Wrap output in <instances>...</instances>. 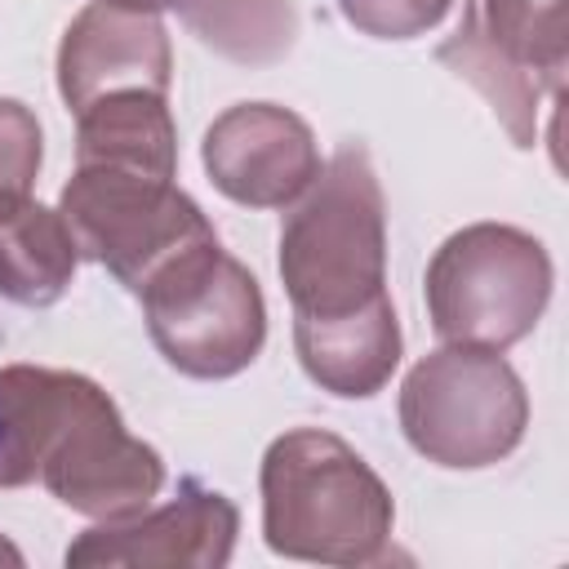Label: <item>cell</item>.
<instances>
[{
	"mask_svg": "<svg viewBox=\"0 0 569 569\" xmlns=\"http://www.w3.org/2000/svg\"><path fill=\"white\" fill-rule=\"evenodd\" d=\"M489 44L560 98L569 71V0H476Z\"/></svg>",
	"mask_w": 569,
	"mask_h": 569,
	"instance_id": "obj_16",
	"label": "cell"
},
{
	"mask_svg": "<svg viewBox=\"0 0 569 569\" xmlns=\"http://www.w3.org/2000/svg\"><path fill=\"white\" fill-rule=\"evenodd\" d=\"M76 240L58 209L40 200L0 204V298L18 307H53L76 276Z\"/></svg>",
	"mask_w": 569,
	"mask_h": 569,
	"instance_id": "obj_13",
	"label": "cell"
},
{
	"mask_svg": "<svg viewBox=\"0 0 569 569\" xmlns=\"http://www.w3.org/2000/svg\"><path fill=\"white\" fill-rule=\"evenodd\" d=\"M0 409L31 476L76 516L120 520L164 489V458L129 436L116 400L84 373L4 365Z\"/></svg>",
	"mask_w": 569,
	"mask_h": 569,
	"instance_id": "obj_1",
	"label": "cell"
},
{
	"mask_svg": "<svg viewBox=\"0 0 569 569\" xmlns=\"http://www.w3.org/2000/svg\"><path fill=\"white\" fill-rule=\"evenodd\" d=\"M280 280L293 320L356 316L387 293V204L373 160L347 142L280 227Z\"/></svg>",
	"mask_w": 569,
	"mask_h": 569,
	"instance_id": "obj_3",
	"label": "cell"
},
{
	"mask_svg": "<svg viewBox=\"0 0 569 569\" xmlns=\"http://www.w3.org/2000/svg\"><path fill=\"white\" fill-rule=\"evenodd\" d=\"M209 182L244 209H284L320 173V147L311 124L276 102L227 107L200 142Z\"/></svg>",
	"mask_w": 569,
	"mask_h": 569,
	"instance_id": "obj_9",
	"label": "cell"
},
{
	"mask_svg": "<svg viewBox=\"0 0 569 569\" xmlns=\"http://www.w3.org/2000/svg\"><path fill=\"white\" fill-rule=\"evenodd\" d=\"M436 58L458 76L467 80L471 89H480V98L493 107L498 124L511 133L516 147H533L538 138V98H542V84L520 71L516 62H507L485 27H480V13H476V0H462V22L458 31L436 49Z\"/></svg>",
	"mask_w": 569,
	"mask_h": 569,
	"instance_id": "obj_15",
	"label": "cell"
},
{
	"mask_svg": "<svg viewBox=\"0 0 569 569\" xmlns=\"http://www.w3.org/2000/svg\"><path fill=\"white\" fill-rule=\"evenodd\" d=\"M293 351L302 373L342 400L378 396L400 365V320L391 298L338 316V320H293Z\"/></svg>",
	"mask_w": 569,
	"mask_h": 569,
	"instance_id": "obj_11",
	"label": "cell"
},
{
	"mask_svg": "<svg viewBox=\"0 0 569 569\" xmlns=\"http://www.w3.org/2000/svg\"><path fill=\"white\" fill-rule=\"evenodd\" d=\"M40 160H44V138L36 111L18 98H0V204L31 196Z\"/></svg>",
	"mask_w": 569,
	"mask_h": 569,
	"instance_id": "obj_17",
	"label": "cell"
},
{
	"mask_svg": "<svg viewBox=\"0 0 569 569\" xmlns=\"http://www.w3.org/2000/svg\"><path fill=\"white\" fill-rule=\"evenodd\" d=\"M525 427L529 396L502 351L445 342L400 382V431L436 467H493L520 449Z\"/></svg>",
	"mask_w": 569,
	"mask_h": 569,
	"instance_id": "obj_5",
	"label": "cell"
},
{
	"mask_svg": "<svg viewBox=\"0 0 569 569\" xmlns=\"http://www.w3.org/2000/svg\"><path fill=\"white\" fill-rule=\"evenodd\" d=\"M31 480L36 476H31V467H27L22 449H18V436H13V427H9V418L0 409V489H22Z\"/></svg>",
	"mask_w": 569,
	"mask_h": 569,
	"instance_id": "obj_19",
	"label": "cell"
},
{
	"mask_svg": "<svg viewBox=\"0 0 569 569\" xmlns=\"http://www.w3.org/2000/svg\"><path fill=\"white\" fill-rule=\"evenodd\" d=\"M76 164L129 169L147 178L178 173V129L164 93L124 89L76 111Z\"/></svg>",
	"mask_w": 569,
	"mask_h": 569,
	"instance_id": "obj_12",
	"label": "cell"
},
{
	"mask_svg": "<svg viewBox=\"0 0 569 569\" xmlns=\"http://www.w3.org/2000/svg\"><path fill=\"white\" fill-rule=\"evenodd\" d=\"M0 565H13V569L22 565V551L13 542H4V538H0Z\"/></svg>",
	"mask_w": 569,
	"mask_h": 569,
	"instance_id": "obj_20",
	"label": "cell"
},
{
	"mask_svg": "<svg viewBox=\"0 0 569 569\" xmlns=\"http://www.w3.org/2000/svg\"><path fill=\"white\" fill-rule=\"evenodd\" d=\"M240 511L227 493L182 480L164 507L98 520L67 547L71 569H222L236 551Z\"/></svg>",
	"mask_w": 569,
	"mask_h": 569,
	"instance_id": "obj_8",
	"label": "cell"
},
{
	"mask_svg": "<svg viewBox=\"0 0 569 569\" xmlns=\"http://www.w3.org/2000/svg\"><path fill=\"white\" fill-rule=\"evenodd\" d=\"M147 13H178L187 31L218 58L240 67H271L298 40L293 0H116Z\"/></svg>",
	"mask_w": 569,
	"mask_h": 569,
	"instance_id": "obj_14",
	"label": "cell"
},
{
	"mask_svg": "<svg viewBox=\"0 0 569 569\" xmlns=\"http://www.w3.org/2000/svg\"><path fill=\"white\" fill-rule=\"evenodd\" d=\"M156 351L187 378L244 373L267 342V302L244 262L218 240L173 258L138 293Z\"/></svg>",
	"mask_w": 569,
	"mask_h": 569,
	"instance_id": "obj_6",
	"label": "cell"
},
{
	"mask_svg": "<svg viewBox=\"0 0 569 569\" xmlns=\"http://www.w3.org/2000/svg\"><path fill=\"white\" fill-rule=\"evenodd\" d=\"M551 253L511 222H471L427 262V316L440 342L507 351L551 302Z\"/></svg>",
	"mask_w": 569,
	"mask_h": 569,
	"instance_id": "obj_4",
	"label": "cell"
},
{
	"mask_svg": "<svg viewBox=\"0 0 569 569\" xmlns=\"http://www.w3.org/2000/svg\"><path fill=\"white\" fill-rule=\"evenodd\" d=\"M453 0H338L342 18L373 40H413L445 22Z\"/></svg>",
	"mask_w": 569,
	"mask_h": 569,
	"instance_id": "obj_18",
	"label": "cell"
},
{
	"mask_svg": "<svg viewBox=\"0 0 569 569\" xmlns=\"http://www.w3.org/2000/svg\"><path fill=\"white\" fill-rule=\"evenodd\" d=\"M262 538L284 560L360 569L387 556L396 502L382 476L333 431L276 436L258 471Z\"/></svg>",
	"mask_w": 569,
	"mask_h": 569,
	"instance_id": "obj_2",
	"label": "cell"
},
{
	"mask_svg": "<svg viewBox=\"0 0 569 569\" xmlns=\"http://www.w3.org/2000/svg\"><path fill=\"white\" fill-rule=\"evenodd\" d=\"M169 80H173L169 31L147 9L93 0L62 31L58 93L67 111H84L89 102L107 93H124V89L169 93Z\"/></svg>",
	"mask_w": 569,
	"mask_h": 569,
	"instance_id": "obj_10",
	"label": "cell"
},
{
	"mask_svg": "<svg viewBox=\"0 0 569 569\" xmlns=\"http://www.w3.org/2000/svg\"><path fill=\"white\" fill-rule=\"evenodd\" d=\"M58 213L76 240V253L107 267L133 298L173 258L218 240L204 209L178 191L173 178L102 164H76L58 196Z\"/></svg>",
	"mask_w": 569,
	"mask_h": 569,
	"instance_id": "obj_7",
	"label": "cell"
}]
</instances>
